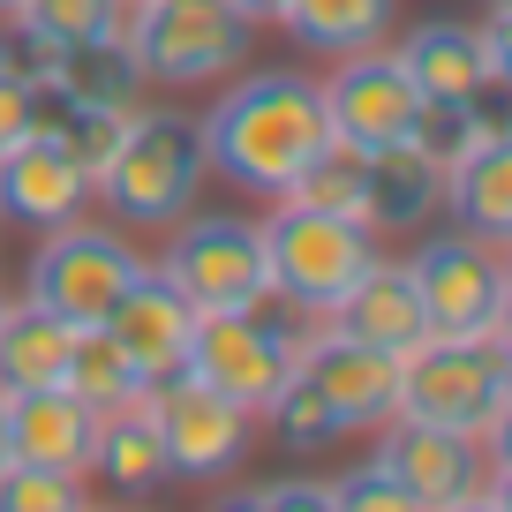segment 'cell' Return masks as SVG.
<instances>
[{
    "mask_svg": "<svg viewBox=\"0 0 512 512\" xmlns=\"http://www.w3.org/2000/svg\"><path fill=\"white\" fill-rule=\"evenodd\" d=\"M151 272H159L196 317H219V309H264V302H272L264 219H241V211H189L181 226H166V249H159Z\"/></svg>",
    "mask_w": 512,
    "mask_h": 512,
    "instance_id": "5b68a950",
    "label": "cell"
},
{
    "mask_svg": "<svg viewBox=\"0 0 512 512\" xmlns=\"http://www.w3.org/2000/svg\"><path fill=\"white\" fill-rule=\"evenodd\" d=\"M83 211H91V174L53 136H23L0 151V219H16L23 234H53Z\"/></svg>",
    "mask_w": 512,
    "mask_h": 512,
    "instance_id": "9a60e30c",
    "label": "cell"
},
{
    "mask_svg": "<svg viewBox=\"0 0 512 512\" xmlns=\"http://www.w3.org/2000/svg\"><path fill=\"white\" fill-rule=\"evenodd\" d=\"M362 196H369V151L332 136L317 159L294 174L287 204H309V211H339V219H362Z\"/></svg>",
    "mask_w": 512,
    "mask_h": 512,
    "instance_id": "83f0119b",
    "label": "cell"
},
{
    "mask_svg": "<svg viewBox=\"0 0 512 512\" xmlns=\"http://www.w3.org/2000/svg\"><path fill=\"white\" fill-rule=\"evenodd\" d=\"M68 339H76V324L46 317L38 302H8V317H0V392L16 400V392H46V384H61Z\"/></svg>",
    "mask_w": 512,
    "mask_h": 512,
    "instance_id": "cb8c5ba5",
    "label": "cell"
},
{
    "mask_svg": "<svg viewBox=\"0 0 512 512\" xmlns=\"http://www.w3.org/2000/svg\"><path fill=\"white\" fill-rule=\"evenodd\" d=\"M204 181H211V166H204L196 113H174V106H151L144 98L128 113L91 204H106L113 226H128V234H166V226H181L204 204Z\"/></svg>",
    "mask_w": 512,
    "mask_h": 512,
    "instance_id": "7a4b0ae2",
    "label": "cell"
},
{
    "mask_svg": "<svg viewBox=\"0 0 512 512\" xmlns=\"http://www.w3.org/2000/svg\"><path fill=\"white\" fill-rule=\"evenodd\" d=\"M407 279L422 294V317L445 339H475V332H505L512 339V256L497 241L467 234H430L407 256Z\"/></svg>",
    "mask_w": 512,
    "mask_h": 512,
    "instance_id": "ba28073f",
    "label": "cell"
},
{
    "mask_svg": "<svg viewBox=\"0 0 512 512\" xmlns=\"http://www.w3.org/2000/svg\"><path fill=\"white\" fill-rule=\"evenodd\" d=\"M445 204H452V226L505 249L512 241V136H490V144H475L467 159L445 166Z\"/></svg>",
    "mask_w": 512,
    "mask_h": 512,
    "instance_id": "603a6c76",
    "label": "cell"
},
{
    "mask_svg": "<svg viewBox=\"0 0 512 512\" xmlns=\"http://www.w3.org/2000/svg\"><path fill=\"white\" fill-rule=\"evenodd\" d=\"M445 204V166L422 159L415 144H384L369 151V196H362V226L369 234H415L430 211Z\"/></svg>",
    "mask_w": 512,
    "mask_h": 512,
    "instance_id": "ffe728a7",
    "label": "cell"
},
{
    "mask_svg": "<svg viewBox=\"0 0 512 512\" xmlns=\"http://www.w3.org/2000/svg\"><path fill=\"white\" fill-rule=\"evenodd\" d=\"M264 249H272V302H287L294 317H332V302L384 256V241L362 219L309 211L279 196L264 211Z\"/></svg>",
    "mask_w": 512,
    "mask_h": 512,
    "instance_id": "8992f818",
    "label": "cell"
},
{
    "mask_svg": "<svg viewBox=\"0 0 512 512\" xmlns=\"http://www.w3.org/2000/svg\"><path fill=\"white\" fill-rule=\"evenodd\" d=\"M91 437H98V415L76 400V392H68V384L16 392V400H8V460L91 475Z\"/></svg>",
    "mask_w": 512,
    "mask_h": 512,
    "instance_id": "ac0fdd59",
    "label": "cell"
},
{
    "mask_svg": "<svg viewBox=\"0 0 512 512\" xmlns=\"http://www.w3.org/2000/svg\"><path fill=\"white\" fill-rule=\"evenodd\" d=\"M121 8H128V0H16L0 23H8L31 53H61V46H83V38L121 31Z\"/></svg>",
    "mask_w": 512,
    "mask_h": 512,
    "instance_id": "484cf974",
    "label": "cell"
},
{
    "mask_svg": "<svg viewBox=\"0 0 512 512\" xmlns=\"http://www.w3.org/2000/svg\"><path fill=\"white\" fill-rule=\"evenodd\" d=\"M324 324L347 332V339H362V347H384V354L422 347V339H430V317H422V294H415V279H407V256H377V264L332 302Z\"/></svg>",
    "mask_w": 512,
    "mask_h": 512,
    "instance_id": "e0dca14e",
    "label": "cell"
},
{
    "mask_svg": "<svg viewBox=\"0 0 512 512\" xmlns=\"http://www.w3.org/2000/svg\"><path fill=\"white\" fill-rule=\"evenodd\" d=\"M256 422H272V437H279L287 452H324V445L339 437V430H332V415H324V400L309 392L302 377H287V384H279V392H272V407H264Z\"/></svg>",
    "mask_w": 512,
    "mask_h": 512,
    "instance_id": "f546056e",
    "label": "cell"
},
{
    "mask_svg": "<svg viewBox=\"0 0 512 512\" xmlns=\"http://www.w3.org/2000/svg\"><path fill=\"white\" fill-rule=\"evenodd\" d=\"M196 512H256V490H226V497H211V505H196Z\"/></svg>",
    "mask_w": 512,
    "mask_h": 512,
    "instance_id": "e575fe53",
    "label": "cell"
},
{
    "mask_svg": "<svg viewBox=\"0 0 512 512\" xmlns=\"http://www.w3.org/2000/svg\"><path fill=\"white\" fill-rule=\"evenodd\" d=\"M0 512H91V475L8 460L0 467Z\"/></svg>",
    "mask_w": 512,
    "mask_h": 512,
    "instance_id": "f1b7e54d",
    "label": "cell"
},
{
    "mask_svg": "<svg viewBox=\"0 0 512 512\" xmlns=\"http://www.w3.org/2000/svg\"><path fill=\"white\" fill-rule=\"evenodd\" d=\"M332 512H422V505L384 475L377 460H362V467H347V475L332 482Z\"/></svg>",
    "mask_w": 512,
    "mask_h": 512,
    "instance_id": "4dcf8cb0",
    "label": "cell"
},
{
    "mask_svg": "<svg viewBox=\"0 0 512 512\" xmlns=\"http://www.w3.org/2000/svg\"><path fill=\"white\" fill-rule=\"evenodd\" d=\"M8 302H16V294H8V287H0V317H8Z\"/></svg>",
    "mask_w": 512,
    "mask_h": 512,
    "instance_id": "74e56055",
    "label": "cell"
},
{
    "mask_svg": "<svg viewBox=\"0 0 512 512\" xmlns=\"http://www.w3.org/2000/svg\"><path fill=\"white\" fill-rule=\"evenodd\" d=\"M91 512H128V505H91Z\"/></svg>",
    "mask_w": 512,
    "mask_h": 512,
    "instance_id": "f35d334b",
    "label": "cell"
},
{
    "mask_svg": "<svg viewBox=\"0 0 512 512\" xmlns=\"http://www.w3.org/2000/svg\"><path fill=\"white\" fill-rule=\"evenodd\" d=\"M61 384L76 392L91 415H113V407H128V400H144V377L128 369V354L106 339V324H83L76 339H68V369H61Z\"/></svg>",
    "mask_w": 512,
    "mask_h": 512,
    "instance_id": "4316f807",
    "label": "cell"
},
{
    "mask_svg": "<svg viewBox=\"0 0 512 512\" xmlns=\"http://www.w3.org/2000/svg\"><path fill=\"white\" fill-rule=\"evenodd\" d=\"M8 8H16V0H0V16H8Z\"/></svg>",
    "mask_w": 512,
    "mask_h": 512,
    "instance_id": "ab89813d",
    "label": "cell"
},
{
    "mask_svg": "<svg viewBox=\"0 0 512 512\" xmlns=\"http://www.w3.org/2000/svg\"><path fill=\"white\" fill-rule=\"evenodd\" d=\"M392 16H400V0H287L279 31L317 61H347V53L392 46Z\"/></svg>",
    "mask_w": 512,
    "mask_h": 512,
    "instance_id": "44dd1931",
    "label": "cell"
},
{
    "mask_svg": "<svg viewBox=\"0 0 512 512\" xmlns=\"http://www.w3.org/2000/svg\"><path fill=\"white\" fill-rule=\"evenodd\" d=\"M38 98H46V83L23 76L16 61H0V151L23 144V136H38Z\"/></svg>",
    "mask_w": 512,
    "mask_h": 512,
    "instance_id": "1f68e13d",
    "label": "cell"
},
{
    "mask_svg": "<svg viewBox=\"0 0 512 512\" xmlns=\"http://www.w3.org/2000/svg\"><path fill=\"white\" fill-rule=\"evenodd\" d=\"M196 136H204V166L219 181H234L256 204H279L294 189V174L332 144V121H324L317 76H302V68H256L234 91L211 98Z\"/></svg>",
    "mask_w": 512,
    "mask_h": 512,
    "instance_id": "6da1fadb",
    "label": "cell"
},
{
    "mask_svg": "<svg viewBox=\"0 0 512 512\" xmlns=\"http://www.w3.org/2000/svg\"><path fill=\"white\" fill-rule=\"evenodd\" d=\"M136 272H144V249L128 241V226H98L91 211H83V219L38 234L23 302H38L46 317H61V324L83 332V324H106V309L136 287Z\"/></svg>",
    "mask_w": 512,
    "mask_h": 512,
    "instance_id": "52a82bcc",
    "label": "cell"
},
{
    "mask_svg": "<svg viewBox=\"0 0 512 512\" xmlns=\"http://www.w3.org/2000/svg\"><path fill=\"white\" fill-rule=\"evenodd\" d=\"M317 91H324L332 136H347V144H362V151H384V144H407V136H415L422 91H415V76L400 68L392 46H369V53L332 61V76H324Z\"/></svg>",
    "mask_w": 512,
    "mask_h": 512,
    "instance_id": "4fadbf2b",
    "label": "cell"
},
{
    "mask_svg": "<svg viewBox=\"0 0 512 512\" xmlns=\"http://www.w3.org/2000/svg\"><path fill=\"white\" fill-rule=\"evenodd\" d=\"M256 31L234 8V0H128L121 8V38L136 46L151 83L166 91H196V83H219V76H241Z\"/></svg>",
    "mask_w": 512,
    "mask_h": 512,
    "instance_id": "277c9868",
    "label": "cell"
},
{
    "mask_svg": "<svg viewBox=\"0 0 512 512\" xmlns=\"http://www.w3.org/2000/svg\"><path fill=\"white\" fill-rule=\"evenodd\" d=\"M294 347H302V324L272 317V302H264V309H219V317H196L189 377L211 384L219 400L264 415L272 392L294 377Z\"/></svg>",
    "mask_w": 512,
    "mask_h": 512,
    "instance_id": "9c48e42d",
    "label": "cell"
},
{
    "mask_svg": "<svg viewBox=\"0 0 512 512\" xmlns=\"http://www.w3.org/2000/svg\"><path fill=\"white\" fill-rule=\"evenodd\" d=\"M128 113H136V106H83V98L46 91V98H38V136H53V144H61L68 159L91 174V189H98V174H106L113 144H121Z\"/></svg>",
    "mask_w": 512,
    "mask_h": 512,
    "instance_id": "d4e9b609",
    "label": "cell"
},
{
    "mask_svg": "<svg viewBox=\"0 0 512 512\" xmlns=\"http://www.w3.org/2000/svg\"><path fill=\"white\" fill-rule=\"evenodd\" d=\"M256 512H332V482H309V475L256 482Z\"/></svg>",
    "mask_w": 512,
    "mask_h": 512,
    "instance_id": "d6a6232c",
    "label": "cell"
},
{
    "mask_svg": "<svg viewBox=\"0 0 512 512\" xmlns=\"http://www.w3.org/2000/svg\"><path fill=\"white\" fill-rule=\"evenodd\" d=\"M38 83L61 91V98H83V106H144L151 98V76H144V61H136V46L121 31L61 46V53H38Z\"/></svg>",
    "mask_w": 512,
    "mask_h": 512,
    "instance_id": "d6986e66",
    "label": "cell"
},
{
    "mask_svg": "<svg viewBox=\"0 0 512 512\" xmlns=\"http://www.w3.org/2000/svg\"><path fill=\"white\" fill-rule=\"evenodd\" d=\"M234 8H241L249 23H279V8H287V0H234Z\"/></svg>",
    "mask_w": 512,
    "mask_h": 512,
    "instance_id": "d590c367",
    "label": "cell"
},
{
    "mask_svg": "<svg viewBox=\"0 0 512 512\" xmlns=\"http://www.w3.org/2000/svg\"><path fill=\"white\" fill-rule=\"evenodd\" d=\"M106 339L128 354V369L144 384L174 377V369H189V339H196V309L181 302L174 287H166L159 272H136V287L121 294V302L106 309Z\"/></svg>",
    "mask_w": 512,
    "mask_h": 512,
    "instance_id": "2e32d148",
    "label": "cell"
},
{
    "mask_svg": "<svg viewBox=\"0 0 512 512\" xmlns=\"http://www.w3.org/2000/svg\"><path fill=\"white\" fill-rule=\"evenodd\" d=\"M144 407H151V430H159V452H166V475L174 482H226L241 460H249L256 415L234 407V400H219V392L196 384L189 369L144 384Z\"/></svg>",
    "mask_w": 512,
    "mask_h": 512,
    "instance_id": "30bf717a",
    "label": "cell"
},
{
    "mask_svg": "<svg viewBox=\"0 0 512 512\" xmlns=\"http://www.w3.org/2000/svg\"><path fill=\"white\" fill-rule=\"evenodd\" d=\"M91 475L106 482L121 505H136V497L166 490V452H159V430H151V407L128 400L113 407V415H98V437H91Z\"/></svg>",
    "mask_w": 512,
    "mask_h": 512,
    "instance_id": "7402d4cb",
    "label": "cell"
},
{
    "mask_svg": "<svg viewBox=\"0 0 512 512\" xmlns=\"http://www.w3.org/2000/svg\"><path fill=\"white\" fill-rule=\"evenodd\" d=\"M0 467H8V392H0Z\"/></svg>",
    "mask_w": 512,
    "mask_h": 512,
    "instance_id": "8d00e7d4",
    "label": "cell"
},
{
    "mask_svg": "<svg viewBox=\"0 0 512 512\" xmlns=\"http://www.w3.org/2000/svg\"><path fill=\"white\" fill-rule=\"evenodd\" d=\"M445 512H505V482H490V490L460 497V505H445Z\"/></svg>",
    "mask_w": 512,
    "mask_h": 512,
    "instance_id": "836d02e7",
    "label": "cell"
},
{
    "mask_svg": "<svg viewBox=\"0 0 512 512\" xmlns=\"http://www.w3.org/2000/svg\"><path fill=\"white\" fill-rule=\"evenodd\" d=\"M400 68L415 76L422 98H475L482 83L512 76V46H505V0H490V23L467 16H430L400 38Z\"/></svg>",
    "mask_w": 512,
    "mask_h": 512,
    "instance_id": "5bb4252c",
    "label": "cell"
},
{
    "mask_svg": "<svg viewBox=\"0 0 512 512\" xmlns=\"http://www.w3.org/2000/svg\"><path fill=\"white\" fill-rule=\"evenodd\" d=\"M369 437H377L369 460L400 482L422 512H445V505H460V497H475V490L497 482V445H482V437L430 430V422H407V415H392L384 430H369Z\"/></svg>",
    "mask_w": 512,
    "mask_h": 512,
    "instance_id": "7c38bea8",
    "label": "cell"
},
{
    "mask_svg": "<svg viewBox=\"0 0 512 512\" xmlns=\"http://www.w3.org/2000/svg\"><path fill=\"white\" fill-rule=\"evenodd\" d=\"M400 415L407 422H430V430L482 437V445H505L512 339L505 332H475V339L430 332L422 347H407L400 354Z\"/></svg>",
    "mask_w": 512,
    "mask_h": 512,
    "instance_id": "3957f363",
    "label": "cell"
},
{
    "mask_svg": "<svg viewBox=\"0 0 512 512\" xmlns=\"http://www.w3.org/2000/svg\"><path fill=\"white\" fill-rule=\"evenodd\" d=\"M294 377L324 400L339 437H369L400 415V354L362 347V339L332 332L324 317H309L302 347H294Z\"/></svg>",
    "mask_w": 512,
    "mask_h": 512,
    "instance_id": "8fae6325",
    "label": "cell"
}]
</instances>
